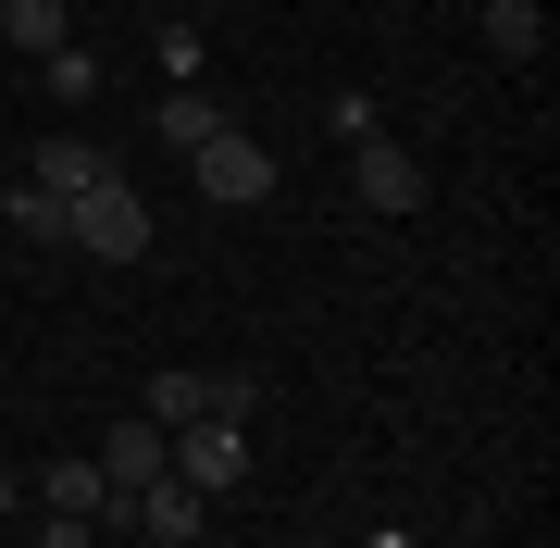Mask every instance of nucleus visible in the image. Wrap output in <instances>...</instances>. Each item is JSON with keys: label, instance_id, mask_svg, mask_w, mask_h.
Here are the masks:
<instances>
[{"label": "nucleus", "instance_id": "nucleus-10", "mask_svg": "<svg viewBox=\"0 0 560 548\" xmlns=\"http://www.w3.org/2000/svg\"><path fill=\"white\" fill-rule=\"evenodd\" d=\"M200 138H224V101H212V88H175V101H162V150L187 163Z\"/></svg>", "mask_w": 560, "mask_h": 548}, {"label": "nucleus", "instance_id": "nucleus-14", "mask_svg": "<svg viewBox=\"0 0 560 548\" xmlns=\"http://www.w3.org/2000/svg\"><path fill=\"white\" fill-rule=\"evenodd\" d=\"M88 536H101V524H62V511H50V524H38V548H88Z\"/></svg>", "mask_w": 560, "mask_h": 548}, {"label": "nucleus", "instance_id": "nucleus-12", "mask_svg": "<svg viewBox=\"0 0 560 548\" xmlns=\"http://www.w3.org/2000/svg\"><path fill=\"white\" fill-rule=\"evenodd\" d=\"M38 88H50V101H101V50H75V38L38 50Z\"/></svg>", "mask_w": 560, "mask_h": 548}, {"label": "nucleus", "instance_id": "nucleus-16", "mask_svg": "<svg viewBox=\"0 0 560 548\" xmlns=\"http://www.w3.org/2000/svg\"><path fill=\"white\" fill-rule=\"evenodd\" d=\"M187 548H200V536H187Z\"/></svg>", "mask_w": 560, "mask_h": 548}, {"label": "nucleus", "instance_id": "nucleus-7", "mask_svg": "<svg viewBox=\"0 0 560 548\" xmlns=\"http://www.w3.org/2000/svg\"><path fill=\"white\" fill-rule=\"evenodd\" d=\"M101 175H125V163H113L101 138H50L38 163H25V187H50V200H88V187H101Z\"/></svg>", "mask_w": 560, "mask_h": 548}, {"label": "nucleus", "instance_id": "nucleus-3", "mask_svg": "<svg viewBox=\"0 0 560 548\" xmlns=\"http://www.w3.org/2000/svg\"><path fill=\"white\" fill-rule=\"evenodd\" d=\"M101 474H113V511H101V524H125V499H138L150 474H175V436H162L150 411H125V424L101 436Z\"/></svg>", "mask_w": 560, "mask_h": 548}, {"label": "nucleus", "instance_id": "nucleus-11", "mask_svg": "<svg viewBox=\"0 0 560 548\" xmlns=\"http://www.w3.org/2000/svg\"><path fill=\"white\" fill-rule=\"evenodd\" d=\"M0 38H13V50H62L75 13H62V0H0Z\"/></svg>", "mask_w": 560, "mask_h": 548}, {"label": "nucleus", "instance_id": "nucleus-6", "mask_svg": "<svg viewBox=\"0 0 560 548\" xmlns=\"http://www.w3.org/2000/svg\"><path fill=\"white\" fill-rule=\"evenodd\" d=\"M200 511H212V499L187 487V474H150V487L125 499V524H138L150 548H187V536H200Z\"/></svg>", "mask_w": 560, "mask_h": 548}, {"label": "nucleus", "instance_id": "nucleus-8", "mask_svg": "<svg viewBox=\"0 0 560 548\" xmlns=\"http://www.w3.org/2000/svg\"><path fill=\"white\" fill-rule=\"evenodd\" d=\"M38 511H62V524H101V511H113V474H101V462H50V474H38Z\"/></svg>", "mask_w": 560, "mask_h": 548}, {"label": "nucleus", "instance_id": "nucleus-2", "mask_svg": "<svg viewBox=\"0 0 560 548\" xmlns=\"http://www.w3.org/2000/svg\"><path fill=\"white\" fill-rule=\"evenodd\" d=\"M187 163H200V200H224V212H261V200H275V150L237 138V125H224V138H200Z\"/></svg>", "mask_w": 560, "mask_h": 548}, {"label": "nucleus", "instance_id": "nucleus-5", "mask_svg": "<svg viewBox=\"0 0 560 548\" xmlns=\"http://www.w3.org/2000/svg\"><path fill=\"white\" fill-rule=\"evenodd\" d=\"M349 187H361L374 212H423V163H411L399 138H361V150H349Z\"/></svg>", "mask_w": 560, "mask_h": 548}, {"label": "nucleus", "instance_id": "nucleus-4", "mask_svg": "<svg viewBox=\"0 0 560 548\" xmlns=\"http://www.w3.org/2000/svg\"><path fill=\"white\" fill-rule=\"evenodd\" d=\"M175 474H187L200 499H224V487L249 474V424H224V411H200V424H175Z\"/></svg>", "mask_w": 560, "mask_h": 548}, {"label": "nucleus", "instance_id": "nucleus-15", "mask_svg": "<svg viewBox=\"0 0 560 548\" xmlns=\"http://www.w3.org/2000/svg\"><path fill=\"white\" fill-rule=\"evenodd\" d=\"M13 499H25V487H13V474H0V524H13Z\"/></svg>", "mask_w": 560, "mask_h": 548}, {"label": "nucleus", "instance_id": "nucleus-13", "mask_svg": "<svg viewBox=\"0 0 560 548\" xmlns=\"http://www.w3.org/2000/svg\"><path fill=\"white\" fill-rule=\"evenodd\" d=\"M13 224H25V237L50 249V237H62V200H50V187H13Z\"/></svg>", "mask_w": 560, "mask_h": 548}, {"label": "nucleus", "instance_id": "nucleus-1", "mask_svg": "<svg viewBox=\"0 0 560 548\" xmlns=\"http://www.w3.org/2000/svg\"><path fill=\"white\" fill-rule=\"evenodd\" d=\"M62 237H75L88 263H138V249H150V200L125 175H101L88 200H62Z\"/></svg>", "mask_w": 560, "mask_h": 548}, {"label": "nucleus", "instance_id": "nucleus-9", "mask_svg": "<svg viewBox=\"0 0 560 548\" xmlns=\"http://www.w3.org/2000/svg\"><path fill=\"white\" fill-rule=\"evenodd\" d=\"M486 50H499V62H536L548 50V0H486Z\"/></svg>", "mask_w": 560, "mask_h": 548}]
</instances>
